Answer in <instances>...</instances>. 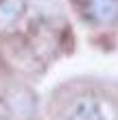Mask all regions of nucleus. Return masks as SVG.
Returning a JSON list of instances; mask_svg holds the SVG:
<instances>
[{"label":"nucleus","instance_id":"nucleus-1","mask_svg":"<svg viewBox=\"0 0 118 120\" xmlns=\"http://www.w3.org/2000/svg\"><path fill=\"white\" fill-rule=\"evenodd\" d=\"M64 120H116L112 103L99 96H79L68 105Z\"/></svg>","mask_w":118,"mask_h":120},{"label":"nucleus","instance_id":"nucleus-2","mask_svg":"<svg viewBox=\"0 0 118 120\" xmlns=\"http://www.w3.org/2000/svg\"><path fill=\"white\" fill-rule=\"evenodd\" d=\"M83 11L94 24H114L118 20V0H83Z\"/></svg>","mask_w":118,"mask_h":120},{"label":"nucleus","instance_id":"nucleus-3","mask_svg":"<svg viewBox=\"0 0 118 120\" xmlns=\"http://www.w3.org/2000/svg\"><path fill=\"white\" fill-rule=\"evenodd\" d=\"M26 13V0H0V33L13 31Z\"/></svg>","mask_w":118,"mask_h":120},{"label":"nucleus","instance_id":"nucleus-4","mask_svg":"<svg viewBox=\"0 0 118 120\" xmlns=\"http://www.w3.org/2000/svg\"><path fill=\"white\" fill-rule=\"evenodd\" d=\"M9 105H11V109L15 111V114L26 118L33 111L35 101H33V96L29 94V92H20V94H13V98H9Z\"/></svg>","mask_w":118,"mask_h":120},{"label":"nucleus","instance_id":"nucleus-5","mask_svg":"<svg viewBox=\"0 0 118 120\" xmlns=\"http://www.w3.org/2000/svg\"><path fill=\"white\" fill-rule=\"evenodd\" d=\"M0 120H7V118H0Z\"/></svg>","mask_w":118,"mask_h":120}]
</instances>
